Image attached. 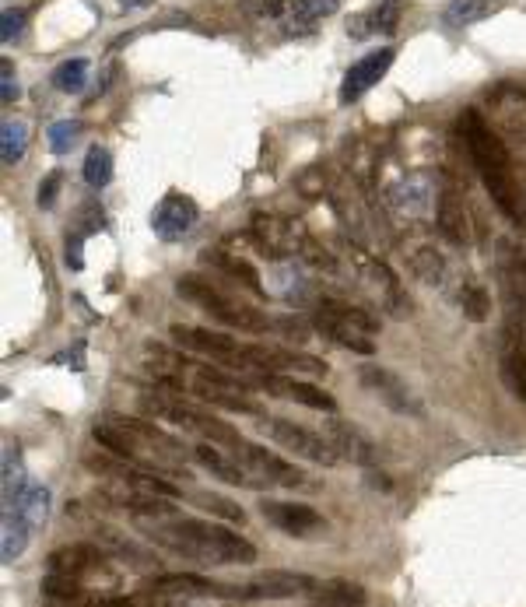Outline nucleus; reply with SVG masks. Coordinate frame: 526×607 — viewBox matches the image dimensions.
<instances>
[{
    "instance_id": "nucleus-1",
    "label": "nucleus",
    "mask_w": 526,
    "mask_h": 607,
    "mask_svg": "<svg viewBox=\"0 0 526 607\" xmlns=\"http://www.w3.org/2000/svg\"><path fill=\"white\" fill-rule=\"evenodd\" d=\"M144 369L155 376L158 386L183 390L186 397L200 400V404L235 411V415H263V404L249 393L253 383H246L218 362H193L190 355H179V351H169L162 344H148L144 348Z\"/></svg>"
},
{
    "instance_id": "nucleus-2",
    "label": "nucleus",
    "mask_w": 526,
    "mask_h": 607,
    "mask_svg": "<svg viewBox=\"0 0 526 607\" xmlns=\"http://www.w3.org/2000/svg\"><path fill=\"white\" fill-rule=\"evenodd\" d=\"M463 148H467L470 162H474L477 176H481L488 197L495 200V208L509 218L512 225L523 229L526 225V190L519 186L516 165L505 148V141L498 137V130L491 123H484V116L477 109H463L460 123H456Z\"/></svg>"
},
{
    "instance_id": "nucleus-3",
    "label": "nucleus",
    "mask_w": 526,
    "mask_h": 607,
    "mask_svg": "<svg viewBox=\"0 0 526 607\" xmlns=\"http://www.w3.org/2000/svg\"><path fill=\"white\" fill-rule=\"evenodd\" d=\"M144 534L158 541L162 548L204 565H249L256 562V548L235 530H225L218 523L190 520V516H165V520H141Z\"/></svg>"
},
{
    "instance_id": "nucleus-4",
    "label": "nucleus",
    "mask_w": 526,
    "mask_h": 607,
    "mask_svg": "<svg viewBox=\"0 0 526 607\" xmlns=\"http://www.w3.org/2000/svg\"><path fill=\"white\" fill-rule=\"evenodd\" d=\"M141 411H144V418L169 422V425H176V429H186V432H193V436H200L204 443L225 446V450L242 443V436L232 429V425L214 418L211 411L200 408L193 397H186V393H179V390H169V386H151V390H144Z\"/></svg>"
},
{
    "instance_id": "nucleus-5",
    "label": "nucleus",
    "mask_w": 526,
    "mask_h": 607,
    "mask_svg": "<svg viewBox=\"0 0 526 607\" xmlns=\"http://www.w3.org/2000/svg\"><path fill=\"white\" fill-rule=\"evenodd\" d=\"M176 292L183 295L186 302H193L197 309H204L218 327L235 330V334H274V316L260 313L256 306H246V302L228 299L221 288H214L207 278H197V274H186V278L176 281Z\"/></svg>"
},
{
    "instance_id": "nucleus-6",
    "label": "nucleus",
    "mask_w": 526,
    "mask_h": 607,
    "mask_svg": "<svg viewBox=\"0 0 526 607\" xmlns=\"http://www.w3.org/2000/svg\"><path fill=\"white\" fill-rule=\"evenodd\" d=\"M313 323L316 330L337 341L341 348L358 351V355H372L376 351V334H379V320L362 306H348V302L337 299H323L316 302L313 309Z\"/></svg>"
},
{
    "instance_id": "nucleus-7",
    "label": "nucleus",
    "mask_w": 526,
    "mask_h": 607,
    "mask_svg": "<svg viewBox=\"0 0 526 607\" xmlns=\"http://www.w3.org/2000/svg\"><path fill=\"white\" fill-rule=\"evenodd\" d=\"M341 253L351 264V271H355V278H362L365 285L379 295V306H383L386 316H393V320H407V316L414 313V302H411V295H407V288L400 285V278L376 257V253L362 250V246H355V243Z\"/></svg>"
},
{
    "instance_id": "nucleus-8",
    "label": "nucleus",
    "mask_w": 526,
    "mask_h": 607,
    "mask_svg": "<svg viewBox=\"0 0 526 607\" xmlns=\"http://www.w3.org/2000/svg\"><path fill=\"white\" fill-rule=\"evenodd\" d=\"M498 376L516 400H526V320L509 309L498 330Z\"/></svg>"
},
{
    "instance_id": "nucleus-9",
    "label": "nucleus",
    "mask_w": 526,
    "mask_h": 607,
    "mask_svg": "<svg viewBox=\"0 0 526 607\" xmlns=\"http://www.w3.org/2000/svg\"><path fill=\"white\" fill-rule=\"evenodd\" d=\"M263 429L274 439V446H281V450L295 453V457L309 460V464L316 467H334L337 460H341L327 436H316L313 429L292 422V418H271V422H263Z\"/></svg>"
},
{
    "instance_id": "nucleus-10",
    "label": "nucleus",
    "mask_w": 526,
    "mask_h": 607,
    "mask_svg": "<svg viewBox=\"0 0 526 607\" xmlns=\"http://www.w3.org/2000/svg\"><path fill=\"white\" fill-rule=\"evenodd\" d=\"M358 379H362L365 390H369L372 397L379 400V404H386L393 415L425 418V404H421L418 393H414L411 386H407L404 379L397 376V372L383 369L379 362H365L362 369H358Z\"/></svg>"
},
{
    "instance_id": "nucleus-11",
    "label": "nucleus",
    "mask_w": 526,
    "mask_h": 607,
    "mask_svg": "<svg viewBox=\"0 0 526 607\" xmlns=\"http://www.w3.org/2000/svg\"><path fill=\"white\" fill-rule=\"evenodd\" d=\"M232 453L260 478V485H278V488L306 485V474H302L295 464H288V460H281L278 453H271L267 446H256V443H246V439H242L239 446H232Z\"/></svg>"
},
{
    "instance_id": "nucleus-12",
    "label": "nucleus",
    "mask_w": 526,
    "mask_h": 607,
    "mask_svg": "<svg viewBox=\"0 0 526 607\" xmlns=\"http://www.w3.org/2000/svg\"><path fill=\"white\" fill-rule=\"evenodd\" d=\"M393 60H397L393 46H379V50L365 53L362 60H355L341 81V106H351V102L362 99L369 88H376L379 81L386 78V71L393 67Z\"/></svg>"
},
{
    "instance_id": "nucleus-13",
    "label": "nucleus",
    "mask_w": 526,
    "mask_h": 607,
    "mask_svg": "<svg viewBox=\"0 0 526 607\" xmlns=\"http://www.w3.org/2000/svg\"><path fill=\"white\" fill-rule=\"evenodd\" d=\"M253 383L260 390H267L271 397H285V400H295L302 408H313V411H327L334 415L337 411V400L330 397L327 390H320L316 383H302V379H292L285 372H256Z\"/></svg>"
},
{
    "instance_id": "nucleus-14",
    "label": "nucleus",
    "mask_w": 526,
    "mask_h": 607,
    "mask_svg": "<svg viewBox=\"0 0 526 607\" xmlns=\"http://www.w3.org/2000/svg\"><path fill=\"white\" fill-rule=\"evenodd\" d=\"M316 579L306 572H288V569H267L256 579L242 583V600H292L313 593Z\"/></svg>"
},
{
    "instance_id": "nucleus-15",
    "label": "nucleus",
    "mask_w": 526,
    "mask_h": 607,
    "mask_svg": "<svg viewBox=\"0 0 526 607\" xmlns=\"http://www.w3.org/2000/svg\"><path fill=\"white\" fill-rule=\"evenodd\" d=\"M197 222H200V208L190 197H183V193L162 197V204H158L155 215H151V229H155V236L162 239V243H179V239H186L193 229H197Z\"/></svg>"
},
{
    "instance_id": "nucleus-16",
    "label": "nucleus",
    "mask_w": 526,
    "mask_h": 607,
    "mask_svg": "<svg viewBox=\"0 0 526 607\" xmlns=\"http://www.w3.org/2000/svg\"><path fill=\"white\" fill-rule=\"evenodd\" d=\"M109 565V555L99 548V544H67V548H57L46 562V572L53 576H71V579H81L88 583L92 576L106 572Z\"/></svg>"
},
{
    "instance_id": "nucleus-17",
    "label": "nucleus",
    "mask_w": 526,
    "mask_h": 607,
    "mask_svg": "<svg viewBox=\"0 0 526 607\" xmlns=\"http://www.w3.org/2000/svg\"><path fill=\"white\" fill-rule=\"evenodd\" d=\"M260 513L288 537H313L320 530H327V520L316 513L313 506L306 502H274V499H263L260 502Z\"/></svg>"
},
{
    "instance_id": "nucleus-18",
    "label": "nucleus",
    "mask_w": 526,
    "mask_h": 607,
    "mask_svg": "<svg viewBox=\"0 0 526 607\" xmlns=\"http://www.w3.org/2000/svg\"><path fill=\"white\" fill-rule=\"evenodd\" d=\"M193 460H197L204 471H211L218 481L225 485H235V488H263L260 478L235 457L232 450L225 453V446H214V443H204V446H193Z\"/></svg>"
},
{
    "instance_id": "nucleus-19",
    "label": "nucleus",
    "mask_w": 526,
    "mask_h": 607,
    "mask_svg": "<svg viewBox=\"0 0 526 607\" xmlns=\"http://www.w3.org/2000/svg\"><path fill=\"white\" fill-rule=\"evenodd\" d=\"M92 537L109 558H120L123 565H130L134 572H151L158 569V558L155 551H148L144 544H137L134 537H127L123 530L109 527V523H95L92 527Z\"/></svg>"
},
{
    "instance_id": "nucleus-20",
    "label": "nucleus",
    "mask_w": 526,
    "mask_h": 607,
    "mask_svg": "<svg viewBox=\"0 0 526 607\" xmlns=\"http://www.w3.org/2000/svg\"><path fill=\"white\" fill-rule=\"evenodd\" d=\"M148 590L165 593V597H242V586H225L211 583L204 576H193V572H165L148 583Z\"/></svg>"
},
{
    "instance_id": "nucleus-21",
    "label": "nucleus",
    "mask_w": 526,
    "mask_h": 607,
    "mask_svg": "<svg viewBox=\"0 0 526 607\" xmlns=\"http://www.w3.org/2000/svg\"><path fill=\"white\" fill-rule=\"evenodd\" d=\"M323 436L330 439V446H334V453L341 460H351V464H358V467L376 464V443H372L358 425H348V422H341V418H327Z\"/></svg>"
},
{
    "instance_id": "nucleus-22",
    "label": "nucleus",
    "mask_w": 526,
    "mask_h": 607,
    "mask_svg": "<svg viewBox=\"0 0 526 607\" xmlns=\"http://www.w3.org/2000/svg\"><path fill=\"white\" fill-rule=\"evenodd\" d=\"M498 274H502V288L509 309H516L526 320V243H505L498 253Z\"/></svg>"
},
{
    "instance_id": "nucleus-23",
    "label": "nucleus",
    "mask_w": 526,
    "mask_h": 607,
    "mask_svg": "<svg viewBox=\"0 0 526 607\" xmlns=\"http://www.w3.org/2000/svg\"><path fill=\"white\" fill-rule=\"evenodd\" d=\"M435 225H439L442 239L449 246H467L470 243V211H467V200L446 186L439 193V208H435Z\"/></svg>"
},
{
    "instance_id": "nucleus-24",
    "label": "nucleus",
    "mask_w": 526,
    "mask_h": 607,
    "mask_svg": "<svg viewBox=\"0 0 526 607\" xmlns=\"http://www.w3.org/2000/svg\"><path fill=\"white\" fill-rule=\"evenodd\" d=\"M407 0H379L376 8L362 11L348 22V36L355 39H369V36H393L400 29V18H404Z\"/></svg>"
},
{
    "instance_id": "nucleus-25",
    "label": "nucleus",
    "mask_w": 526,
    "mask_h": 607,
    "mask_svg": "<svg viewBox=\"0 0 526 607\" xmlns=\"http://www.w3.org/2000/svg\"><path fill=\"white\" fill-rule=\"evenodd\" d=\"M309 604L313 607H362L365 604V586L355 583V579H327V583L313 586Z\"/></svg>"
},
{
    "instance_id": "nucleus-26",
    "label": "nucleus",
    "mask_w": 526,
    "mask_h": 607,
    "mask_svg": "<svg viewBox=\"0 0 526 607\" xmlns=\"http://www.w3.org/2000/svg\"><path fill=\"white\" fill-rule=\"evenodd\" d=\"M432 179L428 176H407L404 183L393 190V204H397L404 215H425L428 208H432Z\"/></svg>"
},
{
    "instance_id": "nucleus-27",
    "label": "nucleus",
    "mask_w": 526,
    "mask_h": 607,
    "mask_svg": "<svg viewBox=\"0 0 526 607\" xmlns=\"http://www.w3.org/2000/svg\"><path fill=\"white\" fill-rule=\"evenodd\" d=\"M498 11L495 0H449L442 8V22L449 29H467V25H477L484 18H491Z\"/></svg>"
},
{
    "instance_id": "nucleus-28",
    "label": "nucleus",
    "mask_w": 526,
    "mask_h": 607,
    "mask_svg": "<svg viewBox=\"0 0 526 607\" xmlns=\"http://www.w3.org/2000/svg\"><path fill=\"white\" fill-rule=\"evenodd\" d=\"M407 267H411V274L418 281H425V285H435L439 288L442 281H446V257H442L435 246H421V250H414L411 257H407Z\"/></svg>"
},
{
    "instance_id": "nucleus-29",
    "label": "nucleus",
    "mask_w": 526,
    "mask_h": 607,
    "mask_svg": "<svg viewBox=\"0 0 526 607\" xmlns=\"http://www.w3.org/2000/svg\"><path fill=\"white\" fill-rule=\"evenodd\" d=\"M32 534V523L25 520L22 513L15 509H4V541H0V551H4V562H15L18 555L25 551Z\"/></svg>"
},
{
    "instance_id": "nucleus-30",
    "label": "nucleus",
    "mask_w": 526,
    "mask_h": 607,
    "mask_svg": "<svg viewBox=\"0 0 526 607\" xmlns=\"http://www.w3.org/2000/svg\"><path fill=\"white\" fill-rule=\"evenodd\" d=\"M29 151V123L22 120H4L0 127V162L18 165Z\"/></svg>"
},
{
    "instance_id": "nucleus-31",
    "label": "nucleus",
    "mask_w": 526,
    "mask_h": 607,
    "mask_svg": "<svg viewBox=\"0 0 526 607\" xmlns=\"http://www.w3.org/2000/svg\"><path fill=\"white\" fill-rule=\"evenodd\" d=\"M85 183L92 186V190H102V186L113 183V155H109V148H102V144H92V148H88Z\"/></svg>"
},
{
    "instance_id": "nucleus-32",
    "label": "nucleus",
    "mask_w": 526,
    "mask_h": 607,
    "mask_svg": "<svg viewBox=\"0 0 526 607\" xmlns=\"http://www.w3.org/2000/svg\"><path fill=\"white\" fill-rule=\"evenodd\" d=\"M53 88L64 95H78L81 88L88 85V60L85 57H74V60H64V64L53 71Z\"/></svg>"
},
{
    "instance_id": "nucleus-33",
    "label": "nucleus",
    "mask_w": 526,
    "mask_h": 607,
    "mask_svg": "<svg viewBox=\"0 0 526 607\" xmlns=\"http://www.w3.org/2000/svg\"><path fill=\"white\" fill-rule=\"evenodd\" d=\"M341 8V0H295L292 8H288V22L292 25H316L323 18L337 15Z\"/></svg>"
},
{
    "instance_id": "nucleus-34",
    "label": "nucleus",
    "mask_w": 526,
    "mask_h": 607,
    "mask_svg": "<svg viewBox=\"0 0 526 607\" xmlns=\"http://www.w3.org/2000/svg\"><path fill=\"white\" fill-rule=\"evenodd\" d=\"M11 509H15V513H22L32 527H39V523L46 520V513H50V492H46V488H39V485H29L22 495H18V502Z\"/></svg>"
},
{
    "instance_id": "nucleus-35",
    "label": "nucleus",
    "mask_w": 526,
    "mask_h": 607,
    "mask_svg": "<svg viewBox=\"0 0 526 607\" xmlns=\"http://www.w3.org/2000/svg\"><path fill=\"white\" fill-rule=\"evenodd\" d=\"M460 309L467 320L474 323H484L491 316V295L484 285H477V281H467V285L460 288Z\"/></svg>"
},
{
    "instance_id": "nucleus-36",
    "label": "nucleus",
    "mask_w": 526,
    "mask_h": 607,
    "mask_svg": "<svg viewBox=\"0 0 526 607\" xmlns=\"http://www.w3.org/2000/svg\"><path fill=\"white\" fill-rule=\"evenodd\" d=\"M214 264L225 267V271L232 274L235 281H242V285H246L249 292L267 295V285H263V281H260L256 267H253V264H246V260H242V257H232V253H214Z\"/></svg>"
},
{
    "instance_id": "nucleus-37",
    "label": "nucleus",
    "mask_w": 526,
    "mask_h": 607,
    "mask_svg": "<svg viewBox=\"0 0 526 607\" xmlns=\"http://www.w3.org/2000/svg\"><path fill=\"white\" fill-rule=\"evenodd\" d=\"M193 506H200L204 513L221 516V520H232V523H242V520H246L242 506H235L232 499H225V495H214V492H197V495H193Z\"/></svg>"
},
{
    "instance_id": "nucleus-38",
    "label": "nucleus",
    "mask_w": 526,
    "mask_h": 607,
    "mask_svg": "<svg viewBox=\"0 0 526 607\" xmlns=\"http://www.w3.org/2000/svg\"><path fill=\"white\" fill-rule=\"evenodd\" d=\"M43 593L53 600H85V583L71 576H53V572H46Z\"/></svg>"
},
{
    "instance_id": "nucleus-39",
    "label": "nucleus",
    "mask_w": 526,
    "mask_h": 607,
    "mask_svg": "<svg viewBox=\"0 0 526 607\" xmlns=\"http://www.w3.org/2000/svg\"><path fill=\"white\" fill-rule=\"evenodd\" d=\"M46 137H50V151H57V155H67V151H71L74 144H78L81 123H78V120H57V123H50Z\"/></svg>"
},
{
    "instance_id": "nucleus-40",
    "label": "nucleus",
    "mask_w": 526,
    "mask_h": 607,
    "mask_svg": "<svg viewBox=\"0 0 526 607\" xmlns=\"http://www.w3.org/2000/svg\"><path fill=\"white\" fill-rule=\"evenodd\" d=\"M299 257L306 260L309 267H316V271H327V274H334L337 271V257L330 250H323L316 239H309V236H299Z\"/></svg>"
},
{
    "instance_id": "nucleus-41",
    "label": "nucleus",
    "mask_w": 526,
    "mask_h": 607,
    "mask_svg": "<svg viewBox=\"0 0 526 607\" xmlns=\"http://www.w3.org/2000/svg\"><path fill=\"white\" fill-rule=\"evenodd\" d=\"M274 334L285 337V341L306 344V337H309V323H306V320H292V316H274Z\"/></svg>"
},
{
    "instance_id": "nucleus-42",
    "label": "nucleus",
    "mask_w": 526,
    "mask_h": 607,
    "mask_svg": "<svg viewBox=\"0 0 526 607\" xmlns=\"http://www.w3.org/2000/svg\"><path fill=\"white\" fill-rule=\"evenodd\" d=\"M22 32H25V11L4 8V15H0V39H4V43H15V39H22Z\"/></svg>"
},
{
    "instance_id": "nucleus-43",
    "label": "nucleus",
    "mask_w": 526,
    "mask_h": 607,
    "mask_svg": "<svg viewBox=\"0 0 526 607\" xmlns=\"http://www.w3.org/2000/svg\"><path fill=\"white\" fill-rule=\"evenodd\" d=\"M18 95H22V88H18L15 67H11L8 57H4V60H0V99H4V106H11Z\"/></svg>"
},
{
    "instance_id": "nucleus-44",
    "label": "nucleus",
    "mask_w": 526,
    "mask_h": 607,
    "mask_svg": "<svg viewBox=\"0 0 526 607\" xmlns=\"http://www.w3.org/2000/svg\"><path fill=\"white\" fill-rule=\"evenodd\" d=\"M60 183H64V172H50V176L39 183V193H36L39 208H53V200H57V193H60Z\"/></svg>"
},
{
    "instance_id": "nucleus-45",
    "label": "nucleus",
    "mask_w": 526,
    "mask_h": 607,
    "mask_svg": "<svg viewBox=\"0 0 526 607\" xmlns=\"http://www.w3.org/2000/svg\"><path fill=\"white\" fill-rule=\"evenodd\" d=\"M81 607H141L130 597H116V593H95V597H85Z\"/></svg>"
},
{
    "instance_id": "nucleus-46",
    "label": "nucleus",
    "mask_w": 526,
    "mask_h": 607,
    "mask_svg": "<svg viewBox=\"0 0 526 607\" xmlns=\"http://www.w3.org/2000/svg\"><path fill=\"white\" fill-rule=\"evenodd\" d=\"M260 8H263V15H285V4H281V0H260Z\"/></svg>"
},
{
    "instance_id": "nucleus-47",
    "label": "nucleus",
    "mask_w": 526,
    "mask_h": 607,
    "mask_svg": "<svg viewBox=\"0 0 526 607\" xmlns=\"http://www.w3.org/2000/svg\"><path fill=\"white\" fill-rule=\"evenodd\" d=\"M141 4H148V0H123V8H141Z\"/></svg>"
}]
</instances>
